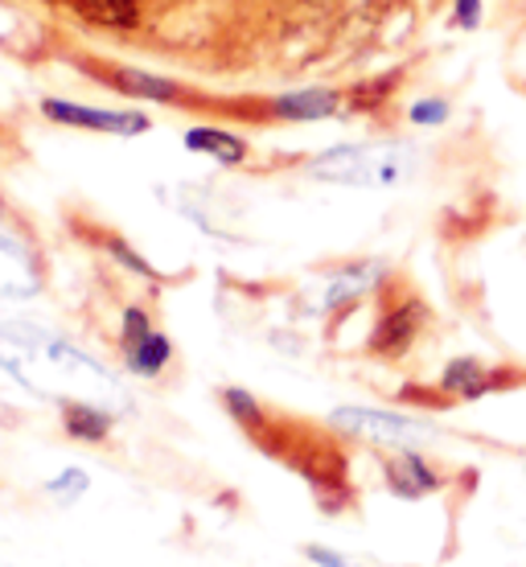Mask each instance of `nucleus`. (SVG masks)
<instances>
[{
	"mask_svg": "<svg viewBox=\"0 0 526 567\" xmlns=\"http://www.w3.org/2000/svg\"><path fill=\"white\" fill-rule=\"evenodd\" d=\"M453 21L461 29H477V25H482V0H456Z\"/></svg>",
	"mask_w": 526,
	"mask_h": 567,
	"instance_id": "obj_18",
	"label": "nucleus"
},
{
	"mask_svg": "<svg viewBox=\"0 0 526 567\" xmlns=\"http://www.w3.org/2000/svg\"><path fill=\"white\" fill-rule=\"evenodd\" d=\"M386 485L395 489L399 497H424L432 489H441V473L427 465L424 456L415 453H399L391 465H386Z\"/></svg>",
	"mask_w": 526,
	"mask_h": 567,
	"instance_id": "obj_6",
	"label": "nucleus"
},
{
	"mask_svg": "<svg viewBox=\"0 0 526 567\" xmlns=\"http://www.w3.org/2000/svg\"><path fill=\"white\" fill-rule=\"evenodd\" d=\"M45 489H50L54 497H62V502H74V497L86 489V473H83V468H66V473H62V477H54Z\"/></svg>",
	"mask_w": 526,
	"mask_h": 567,
	"instance_id": "obj_15",
	"label": "nucleus"
},
{
	"mask_svg": "<svg viewBox=\"0 0 526 567\" xmlns=\"http://www.w3.org/2000/svg\"><path fill=\"white\" fill-rule=\"evenodd\" d=\"M420 321H424V309H420V305H399V309H391L383 321H379V329H374L370 350H374V354H403V350L412 346Z\"/></svg>",
	"mask_w": 526,
	"mask_h": 567,
	"instance_id": "obj_7",
	"label": "nucleus"
},
{
	"mask_svg": "<svg viewBox=\"0 0 526 567\" xmlns=\"http://www.w3.org/2000/svg\"><path fill=\"white\" fill-rule=\"evenodd\" d=\"M412 148H399V144H350V148L317 156L313 177L342 185H391L412 169Z\"/></svg>",
	"mask_w": 526,
	"mask_h": 567,
	"instance_id": "obj_2",
	"label": "nucleus"
},
{
	"mask_svg": "<svg viewBox=\"0 0 526 567\" xmlns=\"http://www.w3.org/2000/svg\"><path fill=\"white\" fill-rule=\"evenodd\" d=\"M506 383H514V379L489 370L485 362H477V358H456V362H448V370H444V379H441L444 391L456 399H482Z\"/></svg>",
	"mask_w": 526,
	"mask_h": 567,
	"instance_id": "obj_5",
	"label": "nucleus"
},
{
	"mask_svg": "<svg viewBox=\"0 0 526 567\" xmlns=\"http://www.w3.org/2000/svg\"><path fill=\"white\" fill-rule=\"evenodd\" d=\"M185 144L194 148V153H210L218 156L223 165H235V161H243V141H235L230 132H218V128H194L189 136H185Z\"/></svg>",
	"mask_w": 526,
	"mask_h": 567,
	"instance_id": "obj_11",
	"label": "nucleus"
},
{
	"mask_svg": "<svg viewBox=\"0 0 526 567\" xmlns=\"http://www.w3.org/2000/svg\"><path fill=\"white\" fill-rule=\"evenodd\" d=\"M333 107H338L333 91H297V95L271 103V112L285 120H321V115H333Z\"/></svg>",
	"mask_w": 526,
	"mask_h": 567,
	"instance_id": "obj_9",
	"label": "nucleus"
},
{
	"mask_svg": "<svg viewBox=\"0 0 526 567\" xmlns=\"http://www.w3.org/2000/svg\"><path fill=\"white\" fill-rule=\"evenodd\" d=\"M165 362H169V341L161 338V333H148L136 346H128V367L136 374H157Z\"/></svg>",
	"mask_w": 526,
	"mask_h": 567,
	"instance_id": "obj_14",
	"label": "nucleus"
},
{
	"mask_svg": "<svg viewBox=\"0 0 526 567\" xmlns=\"http://www.w3.org/2000/svg\"><path fill=\"white\" fill-rule=\"evenodd\" d=\"M227 408H235V415H239L243 424H259V408L251 395H243V391H227Z\"/></svg>",
	"mask_w": 526,
	"mask_h": 567,
	"instance_id": "obj_17",
	"label": "nucleus"
},
{
	"mask_svg": "<svg viewBox=\"0 0 526 567\" xmlns=\"http://www.w3.org/2000/svg\"><path fill=\"white\" fill-rule=\"evenodd\" d=\"M0 362L21 386L45 399H58L62 408L66 403H91L100 391H112V379L91 358L71 350L66 341L45 338L42 329H0Z\"/></svg>",
	"mask_w": 526,
	"mask_h": 567,
	"instance_id": "obj_1",
	"label": "nucleus"
},
{
	"mask_svg": "<svg viewBox=\"0 0 526 567\" xmlns=\"http://www.w3.org/2000/svg\"><path fill=\"white\" fill-rule=\"evenodd\" d=\"M45 115H50V120H58V124L120 132V136H132V132L148 128V120H144V115H136V112H91V107H74V103H62V100H45Z\"/></svg>",
	"mask_w": 526,
	"mask_h": 567,
	"instance_id": "obj_4",
	"label": "nucleus"
},
{
	"mask_svg": "<svg viewBox=\"0 0 526 567\" xmlns=\"http://www.w3.org/2000/svg\"><path fill=\"white\" fill-rule=\"evenodd\" d=\"M333 424L362 440H374V444H403V449L427 436V424H420V420L391 412H367V408H342V412H333Z\"/></svg>",
	"mask_w": 526,
	"mask_h": 567,
	"instance_id": "obj_3",
	"label": "nucleus"
},
{
	"mask_svg": "<svg viewBox=\"0 0 526 567\" xmlns=\"http://www.w3.org/2000/svg\"><path fill=\"white\" fill-rule=\"evenodd\" d=\"M62 420H66V432L79 440H103L107 427H112V415L103 412V408H95V403H66Z\"/></svg>",
	"mask_w": 526,
	"mask_h": 567,
	"instance_id": "obj_10",
	"label": "nucleus"
},
{
	"mask_svg": "<svg viewBox=\"0 0 526 567\" xmlns=\"http://www.w3.org/2000/svg\"><path fill=\"white\" fill-rule=\"evenodd\" d=\"M309 559H313V564H321V567H350L342 555L326 551V547H309Z\"/></svg>",
	"mask_w": 526,
	"mask_h": 567,
	"instance_id": "obj_19",
	"label": "nucleus"
},
{
	"mask_svg": "<svg viewBox=\"0 0 526 567\" xmlns=\"http://www.w3.org/2000/svg\"><path fill=\"white\" fill-rule=\"evenodd\" d=\"M444 120H448V103L444 100H424L412 107V124H420V128H436Z\"/></svg>",
	"mask_w": 526,
	"mask_h": 567,
	"instance_id": "obj_16",
	"label": "nucleus"
},
{
	"mask_svg": "<svg viewBox=\"0 0 526 567\" xmlns=\"http://www.w3.org/2000/svg\"><path fill=\"white\" fill-rule=\"evenodd\" d=\"M120 91H128V95H144V100H173L177 95V86L165 83V79H153V74H141V71H112L107 74Z\"/></svg>",
	"mask_w": 526,
	"mask_h": 567,
	"instance_id": "obj_13",
	"label": "nucleus"
},
{
	"mask_svg": "<svg viewBox=\"0 0 526 567\" xmlns=\"http://www.w3.org/2000/svg\"><path fill=\"white\" fill-rule=\"evenodd\" d=\"M86 21L100 25H132L136 21V0H74Z\"/></svg>",
	"mask_w": 526,
	"mask_h": 567,
	"instance_id": "obj_12",
	"label": "nucleus"
},
{
	"mask_svg": "<svg viewBox=\"0 0 526 567\" xmlns=\"http://www.w3.org/2000/svg\"><path fill=\"white\" fill-rule=\"evenodd\" d=\"M29 292H38L33 259L9 239H0V297H29Z\"/></svg>",
	"mask_w": 526,
	"mask_h": 567,
	"instance_id": "obj_8",
	"label": "nucleus"
}]
</instances>
